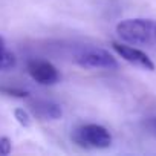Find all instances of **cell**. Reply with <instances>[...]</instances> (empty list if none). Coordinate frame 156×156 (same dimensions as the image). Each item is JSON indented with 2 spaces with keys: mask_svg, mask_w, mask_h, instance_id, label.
Here are the masks:
<instances>
[{
  "mask_svg": "<svg viewBox=\"0 0 156 156\" xmlns=\"http://www.w3.org/2000/svg\"><path fill=\"white\" fill-rule=\"evenodd\" d=\"M118 37L133 46L156 44V20L151 19H124L116 25Z\"/></svg>",
  "mask_w": 156,
  "mask_h": 156,
  "instance_id": "cell-1",
  "label": "cell"
},
{
  "mask_svg": "<svg viewBox=\"0 0 156 156\" xmlns=\"http://www.w3.org/2000/svg\"><path fill=\"white\" fill-rule=\"evenodd\" d=\"M14 118L17 119V122L23 127H29L31 126V115L28 110H25L23 107H17L14 109Z\"/></svg>",
  "mask_w": 156,
  "mask_h": 156,
  "instance_id": "cell-8",
  "label": "cell"
},
{
  "mask_svg": "<svg viewBox=\"0 0 156 156\" xmlns=\"http://www.w3.org/2000/svg\"><path fill=\"white\" fill-rule=\"evenodd\" d=\"M0 92L8 95V97H17V98H26L29 95L26 90H22L17 87H0Z\"/></svg>",
  "mask_w": 156,
  "mask_h": 156,
  "instance_id": "cell-9",
  "label": "cell"
},
{
  "mask_svg": "<svg viewBox=\"0 0 156 156\" xmlns=\"http://www.w3.org/2000/svg\"><path fill=\"white\" fill-rule=\"evenodd\" d=\"M26 67L31 78L41 86H52L60 81L58 69L46 60H29Z\"/></svg>",
  "mask_w": 156,
  "mask_h": 156,
  "instance_id": "cell-5",
  "label": "cell"
},
{
  "mask_svg": "<svg viewBox=\"0 0 156 156\" xmlns=\"http://www.w3.org/2000/svg\"><path fill=\"white\" fill-rule=\"evenodd\" d=\"M112 48H113V51H115L122 60H126L127 63H130V64H133V66H136V67H139V69L150 70V72L156 69L153 60H151L144 51L138 49V48L133 46V44H129V43H124V41H122V43L113 41V43H112Z\"/></svg>",
  "mask_w": 156,
  "mask_h": 156,
  "instance_id": "cell-4",
  "label": "cell"
},
{
  "mask_svg": "<svg viewBox=\"0 0 156 156\" xmlns=\"http://www.w3.org/2000/svg\"><path fill=\"white\" fill-rule=\"evenodd\" d=\"M16 66V55L6 48L5 38L0 35V70H8Z\"/></svg>",
  "mask_w": 156,
  "mask_h": 156,
  "instance_id": "cell-7",
  "label": "cell"
},
{
  "mask_svg": "<svg viewBox=\"0 0 156 156\" xmlns=\"http://www.w3.org/2000/svg\"><path fill=\"white\" fill-rule=\"evenodd\" d=\"M12 151V142L8 136L0 138V156H6Z\"/></svg>",
  "mask_w": 156,
  "mask_h": 156,
  "instance_id": "cell-10",
  "label": "cell"
},
{
  "mask_svg": "<svg viewBox=\"0 0 156 156\" xmlns=\"http://www.w3.org/2000/svg\"><path fill=\"white\" fill-rule=\"evenodd\" d=\"M150 126H151V129H153V132L156 133V116L150 119Z\"/></svg>",
  "mask_w": 156,
  "mask_h": 156,
  "instance_id": "cell-11",
  "label": "cell"
},
{
  "mask_svg": "<svg viewBox=\"0 0 156 156\" xmlns=\"http://www.w3.org/2000/svg\"><path fill=\"white\" fill-rule=\"evenodd\" d=\"M31 110L34 112L35 116L41 119H58L63 115V110L60 104L48 100H37L31 103Z\"/></svg>",
  "mask_w": 156,
  "mask_h": 156,
  "instance_id": "cell-6",
  "label": "cell"
},
{
  "mask_svg": "<svg viewBox=\"0 0 156 156\" xmlns=\"http://www.w3.org/2000/svg\"><path fill=\"white\" fill-rule=\"evenodd\" d=\"M73 61L84 69H116L118 67V61L116 58L106 49H86L81 51L80 54H76Z\"/></svg>",
  "mask_w": 156,
  "mask_h": 156,
  "instance_id": "cell-3",
  "label": "cell"
},
{
  "mask_svg": "<svg viewBox=\"0 0 156 156\" xmlns=\"http://www.w3.org/2000/svg\"><path fill=\"white\" fill-rule=\"evenodd\" d=\"M72 139L83 148L89 150H103L112 145L110 132L100 124H83L75 129Z\"/></svg>",
  "mask_w": 156,
  "mask_h": 156,
  "instance_id": "cell-2",
  "label": "cell"
}]
</instances>
